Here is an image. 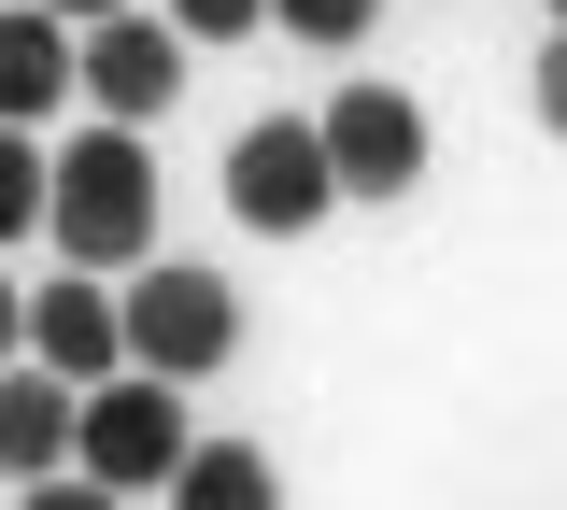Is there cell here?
<instances>
[{
	"label": "cell",
	"instance_id": "6da1fadb",
	"mask_svg": "<svg viewBox=\"0 0 567 510\" xmlns=\"http://www.w3.org/2000/svg\"><path fill=\"white\" fill-rule=\"evenodd\" d=\"M43 227H58V256L85 270V284L156 270V143H142V128H71V143H58V199H43Z\"/></svg>",
	"mask_w": 567,
	"mask_h": 510
},
{
	"label": "cell",
	"instance_id": "7a4b0ae2",
	"mask_svg": "<svg viewBox=\"0 0 567 510\" xmlns=\"http://www.w3.org/2000/svg\"><path fill=\"white\" fill-rule=\"evenodd\" d=\"M185 383H156V368H114V383H85V439H71V468L85 482H114V497H171L185 482Z\"/></svg>",
	"mask_w": 567,
	"mask_h": 510
},
{
	"label": "cell",
	"instance_id": "3957f363",
	"mask_svg": "<svg viewBox=\"0 0 567 510\" xmlns=\"http://www.w3.org/2000/svg\"><path fill=\"white\" fill-rule=\"evenodd\" d=\"M114 312H128V368H156V383H199V368L241 355V298L213 284V270H128L114 284Z\"/></svg>",
	"mask_w": 567,
	"mask_h": 510
},
{
	"label": "cell",
	"instance_id": "277c9868",
	"mask_svg": "<svg viewBox=\"0 0 567 510\" xmlns=\"http://www.w3.org/2000/svg\"><path fill=\"white\" fill-rule=\"evenodd\" d=\"M227 214L256 227V241H298V227H327V214H341L327 128H312V114H270V128H241V143H227Z\"/></svg>",
	"mask_w": 567,
	"mask_h": 510
},
{
	"label": "cell",
	"instance_id": "5b68a950",
	"mask_svg": "<svg viewBox=\"0 0 567 510\" xmlns=\"http://www.w3.org/2000/svg\"><path fill=\"white\" fill-rule=\"evenodd\" d=\"M71 100H100V128H156V114L185 100V29H171V14L71 29Z\"/></svg>",
	"mask_w": 567,
	"mask_h": 510
},
{
	"label": "cell",
	"instance_id": "8992f818",
	"mask_svg": "<svg viewBox=\"0 0 567 510\" xmlns=\"http://www.w3.org/2000/svg\"><path fill=\"white\" fill-rule=\"evenodd\" d=\"M312 128H327L341 199H412V185H425V114H412V85H341Z\"/></svg>",
	"mask_w": 567,
	"mask_h": 510
},
{
	"label": "cell",
	"instance_id": "52a82bcc",
	"mask_svg": "<svg viewBox=\"0 0 567 510\" xmlns=\"http://www.w3.org/2000/svg\"><path fill=\"white\" fill-rule=\"evenodd\" d=\"M29 368H58V383H114V368H128V312H114V284L58 270V284L29 298Z\"/></svg>",
	"mask_w": 567,
	"mask_h": 510
},
{
	"label": "cell",
	"instance_id": "ba28073f",
	"mask_svg": "<svg viewBox=\"0 0 567 510\" xmlns=\"http://www.w3.org/2000/svg\"><path fill=\"white\" fill-rule=\"evenodd\" d=\"M85 439V383L58 368H0V482H58Z\"/></svg>",
	"mask_w": 567,
	"mask_h": 510
},
{
	"label": "cell",
	"instance_id": "9c48e42d",
	"mask_svg": "<svg viewBox=\"0 0 567 510\" xmlns=\"http://www.w3.org/2000/svg\"><path fill=\"white\" fill-rule=\"evenodd\" d=\"M71 100V29L43 0H0V128H43Z\"/></svg>",
	"mask_w": 567,
	"mask_h": 510
},
{
	"label": "cell",
	"instance_id": "30bf717a",
	"mask_svg": "<svg viewBox=\"0 0 567 510\" xmlns=\"http://www.w3.org/2000/svg\"><path fill=\"white\" fill-rule=\"evenodd\" d=\"M171 510H284V468L256 454V439H199L185 482H171Z\"/></svg>",
	"mask_w": 567,
	"mask_h": 510
},
{
	"label": "cell",
	"instance_id": "8fae6325",
	"mask_svg": "<svg viewBox=\"0 0 567 510\" xmlns=\"http://www.w3.org/2000/svg\"><path fill=\"white\" fill-rule=\"evenodd\" d=\"M58 199V143H29V128H0V241H29Z\"/></svg>",
	"mask_w": 567,
	"mask_h": 510
},
{
	"label": "cell",
	"instance_id": "7c38bea8",
	"mask_svg": "<svg viewBox=\"0 0 567 510\" xmlns=\"http://www.w3.org/2000/svg\"><path fill=\"white\" fill-rule=\"evenodd\" d=\"M369 14H383V0H270V29L327 43V58H354V43H369Z\"/></svg>",
	"mask_w": 567,
	"mask_h": 510
},
{
	"label": "cell",
	"instance_id": "4fadbf2b",
	"mask_svg": "<svg viewBox=\"0 0 567 510\" xmlns=\"http://www.w3.org/2000/svg\"><path fill=\"white\" fill-rule=\"evenodd\" d=\"M171 29H185V43H256L270 0H171Z\"/></svg>",
	"mask_w": 567,
	"mask_h": 510
},
{
	"label": "cell",
	"instance_id": "5bb4252c",
	"mask_svg": "<svg viewBox=\"0 0 567 510\" xmlns=\"http://www.w3.org/2000/svg\"><path fill=\"white\" fill-rule=\"evenodd\" d=\"M14 510H128L114 482H85V468H58V482H14Z\"/></svg>",
	"mask_w": 567,
	"mask_h": 510
},
{
	"label": "cell",
	"instance_id": "9a60e30c",
	"mask_svg": "<svg viewBox=\"0 0 567 510\" xmlns=\"http://www.w3.org/2000/svg\"><path fill=\"white\" fill-rule=\"evenodd\" d=\"M539 128H554V143H567V29H554V43H539Z\"/></svg>",
	"mask_w": 567,
	"mask_h": 510
},
{
	"label": "cell",
	"instance_id": "2e32d148",
	"mask_svg": "<svg viewBox=\"0 0 567 510\" xmlns=\"http://www.w3.org/2000/svg\"><path fill=\"white\" fill-rule=\"evenodd\" d=\"M0 368H29V298L0 284Z\"/></svg>",
	"mask_w": 567,
	"mask_h": 510
},
{
	"label": "cell",
	"instance_id": "e0dca14e",
	"mask_svg": "<svg viewBox=\"0 0 567 510\" xmlns=\"http://www.w3.org/2000/svg\"><path fill=\"white\" fill-rule=\"evenodd\" d=\"M43 14H58V29H114L128 0H43Z\"/></svg>",
	"mask_w": 567,
	"mask_h": 510
},
{
	"label": "cell",
	"instance_id": "ac0fdd59",
	"mask_svg": "<svg viewBox=\"0 0 567 510\" xmlns=\"http://www.w3.org/2000/svg\"><path fill=\"white\" fill-rule=\"evenodd\" d=\"M539 14H554V29H567V0H539Z\"/></svg>",
	"mask_w": 567,
	"mask_h": 510
}]
</instances>
